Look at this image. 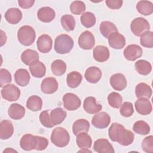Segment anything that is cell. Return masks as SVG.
<instances>
[{"label":"cell","mask_w":153,"mask_h":153,"mask_svg":"<svg viewBox=\"0 0 153 153\" xmlns=\"http://www.w3.org/2000/svg\"><path fill=\"white\" fill-rule=\"evenodd\" d=\"M108 135L111 140L117 142L123 146H128L132 143L134 135L130 130L117 123H114L108 130Z\"/></svg>","instance_id":"obj_1"},{"label":"cell","mask_w":153,"mask_h":153,"mask_svg":"<svg viewBox=\"0 0 153 153\" xmlns=\"http://www.w3.org/2000/svg\"><path fill=\"white\" fill-rule=\"evenodd\" d=\"M74 47V41L66 34L57 36L54 41V50L59 54H66L71 51Z\"/></svg>","instance_id":"obj_2"},{"label":"cell","mask_w":153,"mask_h":153,"mask_svg":"<svg viewBox=\"0 0 153 153\" xmlns=\"http://www.w3.org/2000/svg\"><path fill=\"white\" fill-rule=\"evenodd\" d=\"M51 142L57 147L63 148L68 145L70 136L68 131L64 128L57 127L52 131L51 135Z\"/></svg>","instance_id":"obj_3"},{"label":"cell","mask_w":153,"mask_h":153,"mask_svg":"<svg viewBox=\"0 0 153 153\" xmlns=\"http://www.w3.org/2000/svg\"><path fill=\"white\" fill-rule=\"evenodd\" d=\"M36 37L35 31L30 26L25 25L22 26L17 32V38L20 44L25 46L32 45Z\"/></svg>","instance_id":"obj_4"},{"label":"cell","mask_w":153,"mask_h":153,"mask_svg":"<svg viewBox=\"0 0 153 153\" xmlns=\"http://www.w3.org/2000/svg\"><path fill=\"white\" fill-rule=\"evenodd\" d=\"M131 30L137 36H141L144 32L149 30V22L143 17H137L132 20L130 25Z\"/></svg>","instance_id":"obj_5"},{"label":"cell","mask_w":153,"mask_h":153,"mask_svg":"<svg viewBox=\"0 0 153 153\" xmlns=\"http://www.w3.org/2000/svg\"><path fill=\"white\" fill-rule=\"evenodd\" d=\"M1 96L3 99L9 102L16 101L20 96V91L15 85L7 84L2 88Z\"/></svg>","instance_id":"obj_6"},{"label":"cell","mask_w":153,"mask_h":153,"mask_svg":"<svg viewBox=\"0 0 153 153\" xmlns=\"http://www.w3.org/2000/svg\"><path fill=\"white\" fill-rule=\"evenodd\" d=\"M63 106L68 111H75L78 109L81 106L80 99L75 94L68 93L64 94L63 97Z\"/></svg>","instance_id":"obj_7"},{"label":"cell","mask_w":153,"mask_h":153,"mask_svg":"<svg viewBox=\"0 0 153 153\" xmlns=\"http://www.w3.org/2000/svg\"><path fill=\"white\" fill-rule=\"evenodd\" d=\"M78 42L82 49L90 50L95 44L94 36L91 32L85 30L79 35Z\"/></svg>","instance_id":"obj_8"},{"label":"cell","mask_w":153,"mask_h":153,"mask_svg":"<svg viewBox=\"0 0 153 153\" xmlns=\"http://www.w3.org/2000/svg\"><path fill=\"white\" fill-rule=\"evenodd\" d=\"M111 122L110 116L105 112H101L94 115L92 118L91 123L96 128H106Z\"/></svg>","instance_id":"obj_9"},{"label":"cell","mask_w":153,"mask_h":153,"mask_svg":"<svg viewBox=\"0 0 153 153\" xmlns=\"http://www.w3.org/2000/svg\"><path fill=\"white\" fill-rule=\"evenodd\" d=\"M142 53V49L140 46L136 44H130L124 49V56L127 60L134 61L140 57Z\"/></svg>","instance_id":"obj_10"},{"label":"cell","mask_w":153,"mask_h":153,"mask_svg":"<svg viewBox=\"0 0 153 153\" xmlns=\"http://www.w3.org/2000/svg\"><path fill=\"white\" fill-rule=\"evenodd\" d=\"M108 39L109 46L114 49H122L126 45L125 37L118 32L112 33Z\"/></svg>","instance_id":"obj_11"},{"label":"cell","mask_w":153,"mask_h":153,"mask_svg":"<svg viewBox=\"0 0 153 153\" xmlns=\"http://www.w3.org/2000/svg\"><path fill=\"white\" fill-rule=\"evenodd\" d=\"M83 108L85 111L90 114H96L102 109V106L96 102L94 97H87L84 99Z\"/></svg>","instance_id":"obj_12"},{"label":"cell","mask_w":153,"mask_h":153,"mask_svg":"<svg viewBox=\"0 0 153 153\" xmlns=\"http://www.w3.org/2000/svg\"><path fill=\"white\" fill-rule=\"evenodd\" d=\"M134 106L137 113L142 115L149 114L152 109L151 102L146 98H138L135 102Z\"/></svg>","instance_id":"obj_13"},{"label":"cell","mask_w":153,"mask_h":153,"mask_svg":"<svg viewBox=\"0 0 153 153\" xmlns=\"http://www.w3.org/2000/svg\"><path fill=\"white\" fill-rule=\"evenodd\" d=\"M52 44L53 41L51 38L47 34L41 35L38 38L36 42L38 50L42 53H48L51 50Z\"/></svg>","instance_id":"obj_14"},{"label":"cell","mask_w":153,"mask_h":153,"mask_svg":"<svg viewBox=\"0 0 153 153\" xmlns=\"http://www.w3.org/2000/svg\"><path fill=\"white\" fill-rule=\"evenodd\" d=\"M58 88V82L53 77H47L43 79L41 84V89L45 94L55 93Z\"/></svg>","instance_id":"obj_15"},{"label":"cell","mask_w":153,"mask_h":153,"mask_svg":"<svg viewBox=\"0 0 153 153\" xmlns=\"http://www.w3.org/2000/svg\"><path fill=\"white\" fill-rule=\"evenodd\" d=\"M110 84L114 90L121 91L126 88L127 83L126 78L123 74L117 73L111 76Z\"/></svg>","instance_id":"obj_16"},{"label":"cell","mask_w":153,"mask_h":153,"mask_svg":"<svg viewBox=\"0 0 153 153\" xmlns=\"http://www.w3.org/2000/svg\"><path fill=\"white\" fill-rule=\"evenodd\" d=\"M94 150L99 153H114V149L112 145L106 139H99L94 142Z\"/></svg>","instance_id":"obj_17"},{"label":"cell","mask_w":153,"mask_h":153,"mask_svg":"<svg viewBox=\"0 0 153 153\" xmlns=\"http://www.w3.org/2000/svg\"><path fill=\"white\" fill-rule=\"evenodd\" d=\"M36 143V136H33L31 134H26L22 137L20 141V146L23 150L30 151L35 149Z\"/></svg>","instance_id":"obj_18"},{"label":"cell","mask_w":153,"mask_h":153,"mask_svg":"<svg viewBox=\"0 0 153 153\" xmlns=\"http://www.w3.org/2000/svg\"><path fill=\"white\" fill-rule=\"evenodd\" d=\"M56 16L54 10L49 7H43L37 12L38 19L44 23H49L54 20Z\"/></svg>","instance_id":"obj_19"},{"label":"cell","mask_w":153,"mask_h":153,"mask_svg":"<svg viewBox=\"0 0 153 153\" xmlns=\"http://www.w3.org/2000/svg\"><path fill=\"white\" fill-rule=\"evenodd\" d=\"M86 80L90 83H97L102 77L100 69L96 66H91L87 68L84 74Z\"/></svg>","instance_id":"obj_20"},{"label":"cell","mask_w":153,"mask_h":153,"mask_svg":"<svg viewBox=\"0 0 153 153\" xmlns=\"http://www.w3.org/2000/svg\"><path fill=\"white\" fill-rule=\"evenodd\" d=\"M14 133L12 123L7 120H2L0 123V138L2 140L9 139Z\"/></svg>","instance_id":"obj_21"},{"label":"cell","mask_w":153,"mask_h":153,"mask_svg":"<svg viewBox=\"0 0 153 153\" xmlns=\"http://www.w3.org/2000/svg\"><path fill=\"white\" fill-rule=\"evenodd\" d=\"M93 54L94 60L99 62H104L109 57V51L105 46L97 45L94 48Z\"/></svg>","instance_id":"obj_22"},{"label":"cell","mask_w":153,"mask_h":153,"mask_svg":"<svg viewBox=\"0 0 153 153\" xmlns=\"http://www.w3.org/2000/svg\"><path fill=\"white\" fill-rule=\"evenodd\" d=\"M8 116L15 120L22 119L25 114V108L19 103H13L8 110Z\"/></svg>","instance_id":"obj_23"},{"label":"cell","mask_w":153,"mask_h":153,"mask_svg":"<svg viewBox=\"0 0 153 153\" xmlns=\"http://www.w3.org/2000/svg\"><path fill=\"white\" fill-rule=\"evenodd\" d=\"M30 77L28 71L25 69H19L14 74V79L16 84L20 86L27 85L30 81Z\"/></svg>","instance_id":"obj_24"},{"label":"cell","mask_w":153,"mask_h":153,"mask_svg":"<svg viewBox=\"0 0 153 153\" xmlns=\"http://www.w3.org/2000/svg\"><path fill=\"white\" fill-rule=\"evenodd\" d=\"M22 18V11L17 8H9L5 13V19L10 24H17Z\"/></svg>","instance_id":"obj_25"},{"label":"cell","mask_w":153,"mask_h":153,"mask_svg":"<svg viewBox=\"0 0 153 153\" xmlns=\"http://www.w3.org/2000/svg\"><path fill=\"white\" fill-rule=\"evenodd\" d=\"M29 70L32 76L35 78L43 77L46 72V67L41 62L36 61L29 66Z\"/></svg>","instance_id":"obj_26"},{"label":"cell","mask_w":153,"mask_h":153,"mask_svg":"<svg viewBox=\"0 0 153 153\" xmlns=\"http://www.w3.org/2000/svg\"><path fill=\"white\" fill-rule=\"evenodd\" d=\"M135 93L137 98L149 99L152 95V89L146 83L140 82L136 86Z\"/></svg>","instance_id":"obj_27"},{"label":"cell","mask_w":153,"mask_h":153,"mask_svg":"<svg viewBox=\"0 0 153 153\" xmlns=\"http://www.w3.org/2000/svg\"><path fill=\"white\" fill-rule=\"evenodd\" d=\"M21 60L25 65L30 66L33 62L39 60V54L35 50L27 49L22 53Z\"/></svg>","instance_id":"obj_28"},{"label":"cell","mask_w":153,"mask_h":153,"mask_svg":"<svg viewBox=\"0 0 153 153\" xmlns=\"http://www.w3.org/2000/svg\"><path fill=\"white\" fill-rule=\"evenodd\" d=\"M76 142L78 146L81 149H88L91 146L92 139L91 137L85 132L77 134Z\"/></svg>","instance_id":"obj_29"},{"label":"cell","mask_w":153,"mask_h":153,"mask_svg":"<svg viewBox=\"0 0 153 153\" xmlns=\"http://www.w3.org/2000/svg\"><path fill=\"white\" fill-rule=\"evenodd\" d=\"M50 119L54 126L61 124L66 117V112L62 108H56L50 112Z\"/></svg>","instance_id":"obj_30"},{"label":"cell","mask_w":153,"mask_h":153,"mask_svg":"<svg viewBox=\"0 0 153 153\" xmlns=\"http://www.w3.org/2000/svg\"><path fill=\"white\" fill-rule=\"evenodd\" d=\"M90 123L85 119H79L75 121L72 126L74 134L76 136L80 133H87L89 130Z\"/></svg>","instance_id":"obj_31"},{"label":"cell","mask_w":153,"mask_h":153,"mask_svg":"<svg viewBox=\"0 0 153 153\" xmlns=\"http://www.w3.org/2000/svg\"><path fill=\"white\" fill-rule=\"evenodd\" d=\"M136 9L140 14L149 16L153 13V4L148 1H140L136 5Z\"/></svg>","instance_id":"obj_32"},{"label":"cell","mask_w":153,"mask_h":153,"mask_svg":"<svg viewBox=\"0 0 153 153\" xmlns=\"http://www.w3.org/2000/svg\"><path fill=\"white\" fill-rule=\"evenodd\" d=\"M82 79V76L79 72L72 71L67 75V84L71 88H76L81 84Z\"/></svg>","instance_id":"obj_33"},{"label":"cell","mask_w":153,"mask_h":153,"mask_svg":"<svg viewBox=\"0 0 153 153\" xmlns=\"http://www.w3.org/2000/svg\"><path fill=\"white\" fill-rule=\"evenodd\" d=\"M42 105V100L41 98L38 96L33 95L29 97L26 102V107L32 111H38L41 109Z\"/></svg>","instance_id":"obj_34"},{"label":"cell","mask_w":153,"mask_h":153,"mask_svg":"<svg viewBox=\"0 0 153 153\" xmlns=\"http://www.w3.org/2000/svg\"><path fill=\"white\" fill-rule=\"evenodd\" d=\"M100 31L104 37L108 38L112 33L118 32V29L113 23L109 21H103L100 25Z\"/></svg>","instance_id":"obj_35"},{"label":"cell","mask_w":153,"mask_h":153,"mask_svg":"<svg viewBox=\"0 0 153 153\" xmlns=\"http://www.w3.org/2000/svg\"><path fill=\"white\" fill-rule=\"evenodd\" d=\"M134 66L136 71L142 75H148L152 70L151 63L145 60H139L135 63Z\"/></svg>","instance_id":"obj_36"},{"label":"cell","mask_w":153,"mask_h":153,"mask_svg":"<svg viewBox=\"0 0 153 153\" xmlns=\"http://www.w3.org/2000/svg\"><path fill=\"white\" fill-rule=\"evenodd\" d=\"M51 69L53 74L57 76H60L65 73L66 70V65L62 60H55L51 65Z\"/></svg>","instance_id":"obj_37"},{"label":"cell","mask_w":153,"mask_h":153,"mask_svg":"<svg viewBox=\"0 0 153 153\" xmlns=\"http://www.w3.org/2000/svg\"><path fill=\"white\" fill-rule=\"evenodd\" d=\"M60 23L63 28L67 31L73 30L75 26V20L72 15L65 14L61 17Z\"/></svg>","instance_id":"obj_38"},{"label":"cell","mask_w":153,"mask_h":153,"mask_svg":"<svg viewBox=\"0 0 153 153\" xmlns=\"http://www.w3.org/2000/svg\"><path fill=\"white\" fill-rule=\"evenodd\" d=\"M133 131L141 135L148 134L150 131V127L148 123L142 120L136 121L133 126Z\"/></svg>","instance_id":"obj_39"},{"label":"cell","mask_w":153,"mask_h":153,"mask_svg":"<svg viewBox=\"0 0 153 153\" xmlns=\"http://www.w3.org/2000/svg\"><path fill=\"white\" fill-rule=\"evenodd\" d=\"M80 20L82 25L87 28L93 26L96 22L94 14L89 11L83 13L80 17Z\"/></svg>","instance_id":"obj_40"},{"label":"cell","mask_w":153,"mask_h":153,"mask_svg":"<svg viewBox=\"0 0 153 153\" xmlns=\"http://www.w3.org/2000/svg\"><path fill=\"white\" fill-rule=\"evenodd\" d=\"M109 105L114 108H119L123 102L122 96L117 92H112L108 96Z\"/></svg>","instance_id":"obj_41"},{"label":"cell","mask_w":153,"mask_h":153,"mask_svg":"<svg viewBox=\"0 0 153 153\" xmlns=\"http://www.w3.org/2000/svg\"><path fill=\"white\" fill-rule=\"evenodd\" d=\"M140 44L146 48H152L153 47V33L148 30L144 32L140 36Z\"/></svg>","instance_id":"obj_42"},{"label":"cell","mask_w":153,"mask_h":153,"mask_svg":"<svg viewBox=\"0 0 153 153\" xmlns=\"http://www.w3.org/2000/svg\"><path fill=\"white\" fill-rule=\"evenodd\" d=\"M85 10V5L84 2L80 1H73L70 5V11L75 15H80Z\"/></svg>","instance_id":"obj_43"},{"label":"cell","mask_w":153,"mask_h":153,"mask_svg":"<svg viewBox=\"0 0 153 153\" xmlns=\"http://www.w3.org/2000/svg\"><path fill=\"white\" fill-rule=\"evenodd\" d=\"M120 106V114L124 117H130L134 112L133 106L131 102H124Z\"/></svg>","instance_id":"obj_44"},{"label":"cell","mask_w":153,"mask_h":153,"mask_svg":"<svg viewBox=\"0 0 153 153\" xmlns=\"http://www.w3.org/2000/svg\"><path fill=\"white\" fill-rule=\"evenodd\" d=\"M39 120L41 123L45 127L51 128L54 126L51 121L48 110H45L41 112L39 115Z\"/></svg>","instance_id":"obj_45"},{"label":"cell","mask_w":153,"mask_h":153,"mask_svg":"<svg viewBox=\"0 0 153 153\" xmlns=\"http://www.w3.org/2000/svg\"><path fill=\"white\" fill-rule=\"evenodd\" d=\"M12 78L10 72L5 69H0V87H2L11 82Z\"/></svg>","instance_id":"obj_46"},{"label":"cell","mask_w":153,"mask_h":153,"mask_svg":"<svg viewBox=\"0 0 153 153\" xmlns=\"http://www.w3.org/2000/svg\"><path fill=\"white\" fill-rule=\"evenodd\" d=\"M142 148L143 151L147 153L153 152V136L152 135L146 137L142 140Z\"/></svg>","instance_id":"obj_47"},{"label":"cell","mask_w":153,"mask_h":153,"mask_svg":"<svg viewBox=\"0 0 153 153\" xmlns=\"http://www.w3.org/2000/svg\"><path fill=\"white\" fill-rule=\"evenodd\" d=\"M36 139H37V143H36V146L35 148V150L42 151L47 148L48 145V141L45 137L36 136Z\"/></svg>","instance_id":"obj_48"},{"label":"cell","mask_w":153,"mask_h":153,"mask_svg":"<svg viewBox=\"0 0 153 153\" xmlns=\"http://www.w3.org/2000/svg\"><path fill=\"white\" fill-rule=\"evenodd\" d=\"M123 1L122 0H106V4L107 7L112 10L119 9L121 7Z\"/></svg>","instance_id":"obj_49"},{"label":"cell","mask_w":153,"mask_h":153,"mask_svg":"<svg viewBox=\"0 0 153 153\" xmlns=\"http://www.w3.org/2000/svg\"><path fill=\"white\" fill-rule=\"evenodd\" d=\"M18 3L19 6L24 9H27L32 7L34 3V0H19Z\"/></svg>","instance_id":"obj_50"},{"label":"cell","mask_w":153,"mask_h":153,"mask_svg":"<svg viewBox=\"0 0 153 153\" xmlns=\"http://www.w3.org/2000/svg\"><path fill=\"white\" fill-rule=\"evenodd\" d=\"M1 46H2L4 44H5V42L7 41V36L2 30H1Z\"/></svg>","instance_id":"obj_51"},{"label":"cell","mask_w":153,"mask_h":153,"mask_svg":"<svg viewBox=\"0 0 153 153\" xmlns=\"http://www.w3.org/2000/svg\"><path fill=\"white\" fill-rule=\"evenodd\" d=\"M5 152H17V151H16L15 150H13V149H12L11 148H10V149H9V148H7L5 150H4V151H3V152L4 153Z\"/></svg>","instance_id":"obj_52"}]
</instances>
